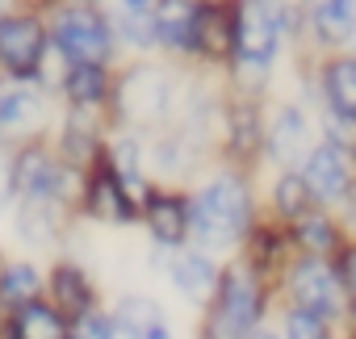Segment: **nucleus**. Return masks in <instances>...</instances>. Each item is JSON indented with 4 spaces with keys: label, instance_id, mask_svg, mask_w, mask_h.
Returning a JSON list of instances; mask_svg holds the SVG:
<instances>
[{
    "label": "nucleus",
    "instance_id": "obj_13",
    "mask_svg": "<svg viewBox=\"0 0 356 339\" xmlns=\"http://www.w3.org/2000/svg\"><path fill=\"white\" fill-rule=\"evenodd\" d=\"M138 226L147 231L155 251H181L189 247V197L181 189H163L155 185L151 197L138 206Z\"/></svg>",
    "mask_w": 356,
    "mask_h": 339
},
{
    "label": "nucleus",
    "instance_id": "obj_32",
    "mask_svg": "<svg viewBox=\"0 0 356 339\" xmlns=\"http://www.w3.org/2000/svg\"><path fill=\"white\" fill-rule=\"evenodd\" d=\"M143 339H176V335H172V322L163 318V322H155L151 331H143Z\"/></svg>",
    "mask_w": 356,
    "mask_h": 339
},
{
    "label": "nucleus",
    "instance_id": "obj_23",
    "mask_svg": "<svg viewBox=\"0 0 356 339\" xmlns=\"http://www.w3.org/2000/svg\"><path fill=\"white\" fill-rule=\"evenodd\" d=\"M264 142H268V155H273L277 163H293V159L302 155V147H306V117H302L298 109H281V113L273 117Z\"/></svg>",
    "mask_w": 356,
    "mask_h": 339
},
{
    "label": "nucleus",
    "instance_id": "obj_17",
    "mask_svg": "<svg viewBox=\"0 0 356 339\" xmlns=\"http://www.w3.org/2000/svg\"><path fill=\"white\" fill-rule=\"evenodd\" d=\"M42 297H47V260L9 251V260L0 264V301L9 306V314Z\"/></svg>",
    "mask_w": 356,
    "mask_h": 339
},
{
    "label": "nucleus",
    "instance_id": "obj_4",
    "mask_svg": "<svg viewBox=\"0 0 356 339\" xmlns=\"http://www.w3.org/2000/svg\"><path fill=\"white\" fill-rule=\"evenodd\" d=\"M47 38L51 51L72 67H118V42L109 26V9H88V5H55L47 13Z\"/></svg>",
    "mask_w": 356,
    "mask_h": 339
},
{
    "label": "nucleus",
    "instance_id": "obj_34",
    "mask_svg": "<svg viewBox=\"0 0 356 339\" xmlns=\"http://www.w3.org/2000/svg\"><path fill=\"white\" fill-rule=\"evenodd\" d=\"M343 276H348V285H352V293H356V251L348 256V264H343Z\"/></svg>",
    "mask_w": 356,
    "mask_h": 339
},
{
    "label": "nucleus",
    "instance_id": "obj_20",
    "mask_svg": "<svg viewBox=\"0 0 356 339\" xmlns=\"http://www.w3.org/2000/svg\"><path fill=\"white\" fill-rule=\"evenodd\" d=\"M302 181H306V189H310L314 197H323V201H339V197L348 193V185H352L343 147L323 142L318 151H310V159H306V176H302Z\"/></svg>",
    "mask_w": 356,
    "mask_h": 339
},
{
    "label": "nucleus",
    "instance_id": "obj_6",
    "mask_svg": "<svg viewBox=\"0 0 356 339\" xmlns=\"http://www.w3.org/2000/svg\"><path fill=\"white\" fill-rule=\"evenodd\" d=\"M55 113H59V105L42 84H34V80H0V142L5 147L51 138Z\"/></svg>",
    "mask_w": 356,
    "mask_h": 339
},
{
    "label": "nucleus",
    "instance_id": "obj_31",
    "mask_svg": "<svg viewBox=\"0 0 356 339\" xmlns=\"http://www.w3.org/2000/svg\"><path fill=\"white\" fill-rule=\"evenodd\" d=\"M13 193H9V147L0 142V214H9Z\"/></svg>",
    "mask_w": 356,
    "mask_h": 339
},
{
    "label": "nucleus",
    "instance_id": "obj_16",
    "mask_svg": "<svg viewBox=\"0 0 356 339\" xmlns=\"http://www.w3.org/2000/svg\"><path fill=\"white\" fill-rule=\"evenodd\" d=\"M289 293H293L298 310H306V314H314V318L339 314V281H335V272H331L323 260L298 264L293 276H289Z\"/></svg>",
    "mask_w": 356,
    "mask_h": 339
},
{
    "label": "nucleus",
    "instance_id": "obj_40",
    "mask_svg": "<svg viewBox=\"0 0 356 339\" xmlns=\"http://www.w3.org/2000/svg\"><path fill=\"white\" fill-rule=\"evenodd\" d=\"M5 9H9V0H0V17H5Z\"/></svg>",
    "mask_w": 356,
    "mask_h": 339
},
{
    "label": "nucleus",
    "instance_id": "obj_12",
    "mask_svg": "<svg viewBox=\"0 0 356 339\" xmlns=\"http://www.w3.org/2000/svg\"><path fill=\"white\" fill-rule=\"evenodd\" d=\"M47 301L63 318H72V322L84 318L88 310L105 306L101 289H97V276L88 272V264L76 260V256H67V251H59V256L47 260Z\"/></svg>",
    "mask_w": 356,
    "mask_h": 339
},
{
    "label": "nucleus",
    "instance_id": "obj_35",
    "mask_svg": "<svg viewBox=\"0 0 356 339\" xmlns=\"http://www.w3.org/2000/svg\"><path fill=\"white\" fill-rule=\"evenodd\" d=\"M55 5H88V9H105V0H55Z\"/></svg>",
    "mask_w": 356,
    "mask_h": 339
},
{
    "label": "nucleus",
    "instance_id": "obj_38",
    "mask_svg": "<svg viewBox=\"0 0 356 339\" xmlns=\"http://www.w3.org/2000/svg\"><path fill=\"white\" fill-rule=\"evenodd\" d=\"M5 260H9V247H5V243H0V264H5Z\"/></svg>",
    "mask_w": 356,
    "mask_h": 339
},
{
    "label": "nucleus",
    "instance_id": "obj_11",
    "mask_svg": "<svg viewBox=\"0 0 356 339\" xmlns=\"http://www.w3.org/2000/svg\"><path fill=\"white\" fill-rule=\"evenodd\" d=\"M72 214H76V222H97V226H134L138 222V206L126 197V189L113 181L105 163L88 167L80 176Z\"/></svg>",
    "mask_w": 356,
    "mask_h": 339
},
{
    "label": "nucleus",
    "instance_id": "obj_26",
    "mask_svg": "<svg viewBox=\"0 0 356 339\" xmlns=\"http://www.w3.org/2000/svg\"><path fill=\"white\" fill-rule=\"evenodd\" d=\"M227 126H231V147L235 151H256L260 142V122H256V109L252 105H235L227 113Z\"/></svg>",
    "mask_w": 356,
    "mask_h": 339
},
{
    "label": "nucleus",
    "instance_id": "obj_36",
    "mask_svg": "<svg viewBox=\"0 0 356 339\" xmlns=\"http://www.w3.org/2000/svg\"><path fill=\"white\" fill-rule=\"evenodd\" d=\"M5 326H9V306L0 301V339H5Z\"/></svg>",
    "mask_w": 356,
    "mask_h": 339
},
{
    "label": "nucleus",
    "instance_id": "obj_7",
    "mask_svg": "<svg viewBox=\"0 0 356 339\" xmlns=\"http://www.w3.org/2000/svg\"><path fill=\"white\" fill-rule=\"evenodd\" d=\"M47 51V17L9 5L0 17V80H38Z\"/></svg>",
    "mask_w": 356,
    "mask_h": 339
},
{
    "label": "nucleus",
    "instance_id": "obj_15",
    "mask_svg": "<svg viewBox=\"0 0 356 339\" xmlns=\"http://www.w3.org/2000/svg\"><path fill=\"white\" fill-rule=\"evenodd\" d=\"M197 0H155L151 13V34L155 51L163 55H193V30H197Z\"/></svg>",
    "mask_w": 356,
    "mask_h": 339
},
{
    "label": "nucleus",
    "instance_id": "obj_19",
    "mask_svg": "<svg viewBox=\"0 0 356 339\" xmlns=\"http://www.w3.org/2000/svg\"><path fill=\"white\" fill-rule=\"evenodd\" d=\"M235 51V5H202L193 30V55L210 63H227Z\"/></svg>",
    "mask_w": 356,
    "mask_h": 339
},
{
    "label": "nucleus",
    "instance_id": "obj_27",
    "mask_svg": "<svg viewBox=\"0 0 356 339\" xmlns=\"http://www.w3.org/2000/svg\"><path fill=\"white\" fill-rule=\"evenodd\" d=\"M306 206H310L306 181H302V176H281V181H277V210L289 214V218H302Z\"/></svg>",
    "mask_w": 356,
    "mask_h": 339
},
{
    "label": "nucleus",
    "instance_id": "obj_25",
    "mask_svg": "<svg viewBox=\"0 0 356 339\" xmlns=\"http://www.w3.org/2000/svg\"><path fill=\"white\" fill-rule=\"evenodd\" d=\"M323 92L339 117L356 122V59H335L323 76Z\"/></svg>",
    "mask_w": 356,
    "mask_h": 339
},
{
    "label": "nucleus",
    "instance_id": "obj_21",
    "mask_svg": "<svg viewBox=\"0 0 356 339\" xmlns=\"http://www.w3.org/2000/svg\"><path fill=\"white\" fill-rule=\"evenodd\" d=\"M5 339H72V318H63L47 297L9 314Z\"/></svg>",
    "mask_w": 356,
    "mask_h": 339
},
{
    "label": "nucleus",
    "instance_id": "obj_2",
    "mask_svg": "<svg viewBox=\"0 0 356 339\" xmlns=\"http://www.w3.org/2000/svg\"><path fill=\"white\" fill-rule=\"evenodd\" d=\"M189 197V247L202 251H227L235 247L248 226H252V193L243 185V176L235 172H218L210 176L202 189L185 193Z\"/></svg>",
    "mask_w": 356,
    "mask_h": 339
},
{
    "label": "nucleus",
    "instance_id": "obj_39",
    "mask_svg": "<svg viewBox=\"0 0 356 339\" xmlns=\"http://www.w3.org/2000/svg\"><path fill=\"white\" fill-rule=\"evenodd\" d=\"M197 5H227V0H197Z\"/></svg>",
    "mask_w": 356,
    "mask_h": 339
},
{
    "label": "nucleus",
    "instance_id": "obj_18",
    "mask_svg": "<svg viewBox=\"0 0 356 339\" xmlns=\"http://www.w3.org/2000/svg\"><path fill=\"white\" fill-rule=\"evenodd\" d=\"M109 84H113V67H88V63H72L55 88V105L59 109H105L109 101Z\"/></svg>",
    "mask_w": 356,
    "mask_h": 339
},
{
    "label": "nucleus",
    "instance_id": "obj_24",
    "mask_svg": "<svg viewBox=\"0 0 356 339\" xmlns=\"http://www.w3.org/2000/svg\"><path fill=\"white\" fill-rule=\"evenodd\" d=\"M310 17L323 42H343L356 30V0H310Z\"/></svg>",
    "mask_w": 356,
    "mask_h": 339
},
{
    "label": "nucleus",
    "instance_id": "obj_30",
    "mask_svg": "<svg viewBox=\"0 0 356 339\" xmlns=\"http://www.w3.org/2000/svg\"><path fill=\"white\" fill-rule=\"evenodd\" d=\"M298 239H302L306 247H314V251H327V247L335 243V235H331V226H327L323 218H302V226H298Z\"/></svg>",
    "mask_w": 356,
    "mask_h": 339
},
{
    "label": "nucleus",
    "instance_id": "obj_33",
    "mask_svg": "<svg viewBox=\"0 0 356 339\" xmlns=\"http://www.w3.org/2000/svg\"><path fill=\"white\" fill-rule=\"evenodd\" d=\"M113 5H118V9H134V13H143V9L155 5V0H113Z\"/></svg>",
    "mask_w": 356,
    "mask_h": 339
},
{
    "label": "nucleus",
    "instance_id": "obj_5",
    "mask_svg": "<svg viewBox=\"0 0 356 339\" xmlns=\"http://www.w3.org/2000/svg\"><path fill=\"white\" fill-rule=\"evenodd\" d=\"M260 318V285L252 268H227L210 297L202 339H252Z\"/></svg>",
    "mask_w": 356,
    "mask_h": 339
},
{
    "label": "nucleus",
    "instance_id": "obj_8",
    "mask_svg": "<svg viewBox=\"0 0 356 339\" xmlns=\"http://www.w3.org/2000/svg\"><path fill=\"white\" fill-rule=\"evenodd\" d=\"M109 130L113 126H109L105 109H59L47 142L55 147V155L72 167L76 176H84L88 167L101 163V151H105Z\"/></svg>",
    "mask_w": 356,
    "mask_h": 339
},
{
    "label": "nucleus",
    "instance_id": "obj_3",
    "mask_svg": "<svg viewBox=\"0 0 356 339\" xmlns=\"http://www.w3.org/2000/svg\"><path fill=\"white\" fill-rule=\"evenodd\" d=\"M76 189H80V176L55 155V147L47 138L9 147V193H13V201L72 210Z\"/></svg>",
    "mask_w": 356,
    "mask_h": 339
},
{
    "label": "nucleus",
    "instance_id": "obj_28",
    "mask_svg": "<svg viewBox=\"0 0 356 339\" xmlns=\"http://www.w3.org/2000/svg\"><path fill=\"white\" fill-rule=\"evenodd\" d=\"M72 339H118L109 310L97 306V310H88L84 318H76V322H72Z\"/></svg>",
    "mask_w": 356,
    "mask_h": 339
},
{
    "label": "nucleus",
    "instance_id": "obj_37",
    "mask_svg": "<svg viewBox=\"0 0 356 339\" xmlns=\"http://www.w3.org/2000/svg\"><path fill=\"white\" fill-rule=\"evenodd\" d=\"M252 339H277L273 331H252Z\"/></svg>",
    "mask_w": 356,
    "mask_h": 339
},
{
    "label": "nucleus",
    "instance_id": "obj_29",
    "mask_svg": "<svg viewBox=\"0 0 356 339\" xmlns=\"http://www.w3.org/2000/svg\"><path fill=\"white\" fill-rule=\"evenodd\" d=\"M285 339H327V326H323V318H314L306 310H293L285 318Z\"/></svg>",
    "mask_w": 356,
    "mask_h": 339
},
{
    "label": "nucleus",
    "instance_id": "obj_22",
    "mask_svg": "<svg viewBox=\"0 0 356 339\" xmlns=\"http://www.w3.org/2000/svg\"><path fill=\"white\" fill-rule=\"evenodd\" d=\"M109 26H113V42L118 55L130 51L134 59H147L155 51V34H151V13H134V9H109Z\"/></svg>",
    "mask_w": 356,
    "mask_h": 339
},
{
    "label": "nucleus",
    "instance_id": "obj_9",
    "mask_svg": "<svg viewBox=\"0 0 356 339\" xmlns=\"http://www.w3.org/2000/svg\"><path fill=\"white\" fill-rule=\"evenodd\" d=\"M281 42V9L273 0H239L235 5V51L231 59L243 72H264Z\"/></svg>",
    "mask_w": 356,
    "mask_h": 339
},
{
    "label": "nucleus",
    "instance_id": "obj_1",
    "mask_svg": "<svg viewBox=\"0 0 356 339\" xmlns=\"http://www.w3.org/2000/svg\"><path fill=\"white\" fill-rule=\"evenodd\" d=\"M176 101H181V80H176L163 63L130 59V63L113 67L105 117H109V126L134 130V134L147 138V134H159V130L172 126Z\"/></svg>",
    "mask_w": 356,
    "mask_h": 339
},
{
    "label": "nucleus",
    "instance_id": "obj_14",
    "mask_svg": "<svg viewBox=\"0 0 356 339\" xmlns=\"http://www.w3.org/2000/svg\"><path fill=\"white\" fill-rule=\"evenodd\" d=\"M163 272H168V285L181 293L185 301H210L214 289H218V276H222V268L214 264V256L202 251V247L168 251L163 256Z\"/></svg>",
    "mask_w": 356,
    "mask_h": 339
},
{
    "label": "nucleus",
    "instance_id": "obj_10",
    "mask_svg": "<svg viewBox=\"0 0 356 339\" xmlns=\"http://www.w3.org/2000/svg\"><path fill=\"white\" fill-rule=\"evenodd\" d=\"M5 218H9V231H13V243L22 247V256H34V260L59 256L63 243H67V231L76 226L72 210L30 206V201H13Z\"/></svg>",
    "mask_w": 356,
    "mask_h": 339
}]
</instances>
